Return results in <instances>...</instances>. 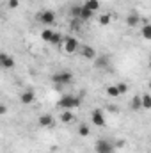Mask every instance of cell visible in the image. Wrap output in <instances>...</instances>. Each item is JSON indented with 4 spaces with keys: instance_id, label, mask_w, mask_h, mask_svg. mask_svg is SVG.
Returning a JSON list of instances; mask_svg holds the SVG:
<instances>
[{
    "instance_id": "cell-1",
    "label": "cell",
    "mask_w": 151,
    "mask_h": 153,
    "mask_svg": "<svg viewBox=\"0 0 151 153\" xmlns=\"http://www.w3.org/2000/svg\"><path fill=\"white\" fill-rule=\"evenodd\" d=\"M61 109H64V111H71V109H78L80 105H82V96H75V94H66V96H62L61 100H59V103H57Z\"/></svg>"
},
{
    "instance_id": "cell-2",
    "label": "cell",
    "mask_w": 151,
    "mask_h": 153,
    "mask_svg": "<svg viewBox=\"0 0 151 153\" xmlns=\"http://www.w3.org/2000/svg\"><path fill=\"white\" fill-rule=\"evenodd\" d=\"M52 82L55 84L57 89L62 87V85H68V84L73 82V73L71 71H59V73H55V75L52 76Z\"/></svg>"
},
{
    "instance_id": "cell-3",
    "label": "cell",
    "mask_w": 151,
    "mask_h": 153,
    "mask_svg": "<svg viewBox=\"0 0 151 153\" xmlns=\"http://www.w3.org/2000/svg\"><path fill=\"white\" fill-rule=\"evenodd\" d=\"M94 150H96V153H114L115 146L110 141H107V139H100V141H96Z\"/></svg>"
},
{
    "instance_id": "cell-4",
    "label": "cell",
    "mask_w": 151,
    "mask_h": 153,
    "mask_svg": "<svg viewBox=\"0 0 151 153\" xmlns=\"http://www.w3.org/2000/svg\"><path fill=\"white\" fill-rule=\"evenodd\" d=\"M91 121L96 126H105V114H103V111L101 109H94L91 112Z\"/></svg>"
},
{
    "instance_id": "cell-5",
    "label": "cell",
    "mask_w": 151,
    "mask_h": 153,
    "mask_svg": "<svg viewBox=\"0 0 151 153\" xmlns=\"http://www.w3.org/2000/svg\"><path fill=\"white\" fill-rule=\"evenodd\" d=\"M38 20L41 23H44V25H52L55 22V13L53 11H43V13L38 14Z\"/></svg>"
},
{
    "instance_id": "cell-6",
    "label": "cell",
    "mask_w": 151,
    "mask_h": 153,
    "mask_svg": "<svg viewBox=\"0 0 151 153\" xmlns=\"http://www.w3.org/2000/svg\"><path fill=\"white\" fill-rule=\"evenodd\" d=\"M78 50V41L75 38H66L64 39V52L66 53H75Z\"/></svg>"
},
{
    "instance_id": "cell-7",
    "label": "cell",
    "mask_w": 151,
    "mask_h": 153,
    "mask_svg": "<svg viewBox=\"0 0 151 153\" xmlns=\"http://www.w3.org/2000/svg\"><path fill=\"white\" fill-rule=\"evenodd\" d=\"M34 100H36V94H34L32 89H27V91H23V93L20 94V102H21L23 105H30Z\"/></svg>"
},
{
    "instance_id": "cell-8",
    "label": "cell",
    "mask_w": 151,
    "mask_h": 153,
    "mask_svg": "<svg viewBox=\"0 0 151 153\" xmlns=\"http://www.w3.org/2000/svg\"><path fill=\"white\" fill-rule=\"evenodd\" d=\"M80 53H82V57H84V59H89V61H94V59H96V50H94L93 46H89V45L82 46Z\"/></svg>"
},
{
    "instance_id": "cell-9",
    "label": "cell",
    "mask_w": 151,
    "mask_h": 153,
    "mask_svg": "<svg viewBox=\"0 0 151 153\" xmlns=\"http://www.w3.org/2000/svg\"><path fill=\"white\" fill-rule=\"evenodd\" d=\"M39 126H43V128H48V126H52L53 125V116L52 114H41L38 119Z\"/></svg>"
},
{
    "instance_id": "cell-10",
    "label": "cell",
    "mask_w": 151,
    "mask_h": 153,
    "mask_svg": "<svg viewBox=\"0 0 151 153\" xmlns=\"http://www.w3.org/2000/svg\"><path fill=\"white\" fill-rule=\"evenodd\" d=\"M0 62H2V66H4L5 70L14 68V57H11V55H7V53H0Z\"/></svg>"
},
{
    "instance_id": "cell-11",
    "label": "cell",
    "mask_w": 151,
    "mask_h": 153,
    "mask_svg": "<svg viewBox=\"0 0 151 153\" xmlns=\"http://www.w3.org/2000/svg\"><path fill=\"white\" fill-rule=\"evenodd\" d=\"M94 16V11H91V9H87L84 4H82V11H80V20L82 22H87V20H91Z\"/></svg>"
},
{
    "instance_id": "cell-12",
    "label": "cell",
    "mask_w": 151,
    "mask_h": 153,
    "mask_svg": "<svg viewBox=\"0 0 151 153\" xmlns=\"http://www.w3.org/2000/svg\"><path fill=\"white\" fill-rule=\"evenodd\" d=\"M76 119V116L71 112V111H64L62 114H61V121L62 123H66V125H70V123H73Z\"/></svg>"
},
{
    "instance_id": "cell-13",
    "label": "cell",
    "mask_w": 151,
    "mask_h": 153,
    "mask_svg": "<svg viewBox=\"0 0 151 153\" xmlns=\"http://www.w3.org/2000/svg\"><path fill=\"white\" fill-rule=\"evenodd\" d=\"M84 5H85L87 9H91V11H94V13H96V11L100 9V0H85V2H84Z\"/></svg>"
},
{
    "instance_id": "cell-14",
    "label": "cell",
    "mask_w": 151,
    "mask_h": 153,
    "mask_svg": "<svg viewBox=\"0 0 151 153\" xmlns=\"http://www.w3.org/2000/svg\"><path fill=\"white\" fill-rule=\"evenodd\" d=\"M132 109L133 111H141L142 109V96H133V100H132Z\"/></svg>"
},
{
    "instance_id": "cell-15",
    "label": "cell",
    "mask_w": 151,
    "mask_h": 153,
    "mask_svg": "<svg viewBox=\"0 0 151 153\" xmlns=\"http://www.w3.org/2000/svg\"><path fill=\"white\" fill-rule=\"evenodd\" d=\"M53 34H55L53 30H50V29H43V30H41V39L46 41V43H50L52 38H53Z\"/></svg>"
},
{
    "instance_id": "cell-16",
    "label": "cell",
    "mask_w": 151,
    "mask_h": 153,
    "mask_svg": "<svg viewBox=\"0 0 151 153\" xmlns=\"http://www.w3.org/2000/svg\"><path fill=\"white\" fill-rule=\"evenodd\" d=\"M141 36L144 39H151V23H146V25H142V29H141Z\"/></svg>"
},
{
    "instance_id": "cell-17",
    "label": "cell",
    "mask_w": 151,
    "mask_h": 153,
    "mask_svg": "<svg viewBox=\"0 0 151 153\" xmlns=\"http://www.w3.org/2000/svg\"><path fill=\"white\" fill-rule=\"evenodd\" d=\"M139 20H141V18H139L137 14H128V16H126V25H128V27H135V25L139 23Z\"/></svg>"
},
{
    "instance_id": "cell-18",
    "label": "cell",
    "mask_w": 151,
    "mask_h": 153,
    "mask_svg": "<svg viewBox=\"0 0 151 153\" xmlns=\"http://www.w3.org/2000/svg\"><path fill=\"white\" fill-rule=\"evenodd\" d=\"M107 64H109L107 57H96L94 59V68H107Z\"/></svg>"
},
{
    "instance_id": "cell-19",
    "label": "cell",
    "mask_w": 151,
    "mask_h": 153,
    "mask_svg": "<svg viewBox=\"0 0 151 153\" xmlns=\"http://www.w3.org/2000/svg\"><path fill=\"white\" fill-rule=\"evenodd\" d=\"M89 134H91V128H89V125L82 123V125L78 126V135H80V137H87Z\"/></svg>"
},
{
    "instance_id": "cell-20",
    "label": "cell",
    "mask_w": 151,
    "mask_h": 153,
    "mask_svg": "<svg viewBox=\"0 0 151 153\" xmlns=\"http://www.w3.org/2000/svg\"><path fill=\"white\" fill-rule=\"evenodd\" d=\"M80 11H82V5H73V7H71L70 14H71L73 20H80Z\"/></svg>"
},
{
    "instance_id": "cell-21",
    "label": "cell",
    "mask_w": 151,
    "mask_h": 153,
    "mask_svg": "<svg viewBox=\"0 0 151 153\" xmlns=\"http://www.w3.org/2000/svg\"><path fill=\"white\" fill-rule=\"evenodd\" d=\"M107 94H109L110 98H115V96H119L121 93H119L117 85H109V87H107Z\"/></svg>"
},
{
    "instance_id": "cell-22",
    "label": "cell",
    "mask_w": 151,
    "mask_h": 153,
    "mask_svg": "<svg viewBox=\"0 0 151 153\" xmlns=\"http://www.w3.org/2000/svg\"><path fill=\"white\" fill-rule=\"evenodd\" d=\"M142 109H151V94H142Z\"/></svg>"
},
{
    "instance_id": "cell-23",
    "label": "cell",
    "mask_w": 151,
    "mask_h": 153,
    "mask_svg": "<svg viewBox=\"0 0 151 153\" xmlns=\"http://www.w3.org/2000/svg\"><path fill=\"white\" fill-rule=\"evenodd\" d=\"M110 20H112V18H110V14H100V18H98L100 25H103V27H105V25H109V23H110Z\"/></svg>"
},
{
    "instance_id": "cell-24",
    "label": "cell",
    "mask_w": 151,
    "mask_h": 153,
    "mask_svg": "<svg viewBox=\"0 0 151 153\" xmlns=\"http://www.w3.org/2000/svg\"><path fill=\"white\" fill-rule=\"evenodd\" d=\"M117 89H119L121 94H126L128 93V84L126 82H121V84H117Z\"/></svg>"
},
{
    "instance_id": "cell-25",
    "label": "cell",
    "mask_w": 151,
    "mask_h": 153,
    "mask_svg": "<svg viewBox=\"0 0 151 153\" xmlns=\"http://www.w3.org/2000/svg\"><path fill=\"white\" fill-rule=\"evenodd\" d=\"M50 43H52V45H59V43H61V34H59V32H55Z\"/></svg>"
},
{
    "instance_id": "cell-26",
    "label": "cell",
    "mask_w": 151,
    "mask_h": 153,
    "mask_svg": "<svg viewBox=\"0 0 151 153\" xmlns=\"http://www.w3.org/2000/svg\"><path fill=\"white\" fill-rule=\"evenodd\" d=\"M18 5H20V0H9V7L11 9H16Z\"/></svg>"
},
{
    "instance_id": "cell-27",
    "label": "cell",
    "mask_w": 151,
    "mask_h": 153,
    "mask_svg": "<svg viewBox=\"0 0 151 153\" xmlns=\"http://www.w3.org/2000/svg\"><path fill=\"white\" fill-rule=\"evenodd\" d=\"M5 112H7V107H5V105H0V114L4 116Z\"/></svg>"
},
{
    "instance_id": "cell-28",
    "label": "cell",
    "mask_w": 151,
    "mask_h": 153,
    "mask_svg": "<svg viewBox=\"0 0 151 153\" xmlns=\"http://www.w3.org/2000/svg\"><path fill=\"white\" fill-rule=\"evenodd\" d=\"M114 146H115V148H121V146H124V141H117Z\"/></svg>"
},
{
    "instance_id": "cell-29",
    "label": "cell",
    "mask_w": 151,
    "mask_h": 153,
    "mask_svg": "<svg viewBox=\"0 0 151 153\" xmlns=\"http://www.w3.org/2000/svg\"><path fill=\"white\" fill-rule=\"evenodd\" d=\"M150 68H151V59H150Z\"/></svg>"
},
{
    "instance_id": "cell-30",
    "label": "cell",
    "mask_w": 151,
    "mask_h": 153,
    "mask_svg": "<svg viewBox=\"0 0 151 153\" xmlns=\"http://www.w3.org/2000/svg\"><path fill=\"white\" fill-rule=\"evenodd\" d=\"M150 89H151V80H150Z\"/></svg>"
}]
</instances>
